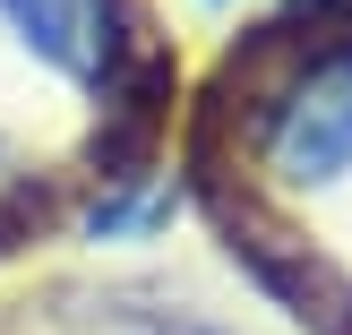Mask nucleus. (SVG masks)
Returning <instances> with one entry per match:
<instances>
[{"mask_svg": "<svg viewBox=\"0 0 352 335\" xmlns=\"http://www.w3.org/2000/svg\"><path fill=\"white\" fill-rule=\"evenodd\" d=\"M267 172L292 189H318L352 172V43L318 52L267 112Z\"/></svg>", "mask_w": 352, "mask_h": 335, "instance_id": "nucleus-1", "label": "nucleus"}, {"mask_svg": "<svg viewBox=\"0 0 352 335\" xmlns=\"http://www.w3.org/2000/svg\"><path fill=\"white\" fill-rule=\"evenodd\" d=\"M9 34H26L60 78L103 86L112 78V0H0Z\"/></svg>", "mask_w": 352, "mask_h": 335, "instance_id": "nucleus-2", "label": "nucleus"}, {"mask_svg": "<svg viewBox=\"0 0 352 335\" xmlns=\"http://www.w3.org/2000/svg\"><path fill=\"white\" fill-rule=\"evenodd\" d=\"M138 335H206V327H138Z\"/></svg>", "mask_w": 352, "mask_h": 335, "instance_id": "nucleus-3", "label": "nucleus"}, {"mask_svg": "<svg viewBox=\"0 0 352 335\" xmlns=\"http://www.w3.org/2000/svg\"><path fill=\"white\" fill-rule=\"evenodd\" d=\"M215 9H223V0H215Z\"/></svg>", "mask_w": 352, "mask_h": 335, "instance_id": "nucleus-4", "label": "nucleus"}]
</instances>
